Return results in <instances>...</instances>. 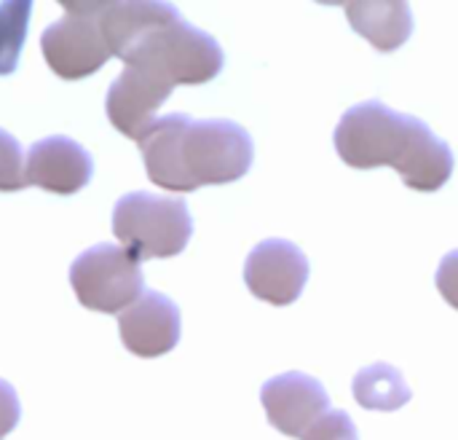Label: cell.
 <instances>
[{
	"mask_svg": "<svg viewBox=\"0 0 458 440\" xmlns=\"http://www.w3.org/2000/svg\"><path fill=\"white\" fill-rule=\"evenodd\" d=\"M113 234L131 258L164 261L188 247L193 237V218L185 199L131 191L115 202Z\"/></svg>",
	"mask_w": 458,
	"mask_h": 440,
	"instance_id": "cell-4",
	"label": "cell"
},
{
	"mask_svg": "<svg viewBox=\"0 0 458 440\" xmlns=\"http://www.w3.org/2000/svg\"><path fill=\"white\" fill-rule=\"evenodd\" d=\"M137 142L150 183L174 194L236 183L255 161L250 132L228 118L193 121L188 113H169L156 118Z\"/></svg>",
	"mask_w": 458,
	"mask_h": 440,
	"instance_id": "cell-1",
	"label": "cell"
},
{
	"mask_svg": "<svg viewBox=\"0 0 458 440\" xmlns=\"http://www.w3.org/2000/svg\"><path fill=\"white\" fill-rule=\"evenodd\" d=\"M352 390L357 403L368 411H397L413 398L403 374L389 363H373L362 368L354 376Z\"/></svg>",
	"mask_w": 458,
	"mask_h": 440,
	"instance_id": "cell-13",
	"label": "cell"
},
{
	"mask_svg": "<svg viewBox=\"0 0 458 440\" xmlns=\"http://www.w3.org/2000/svg\"><path fill=\"white\" fill-rule=\"evenodd\" d=\"M19 419H21V406H19L16 390L0 379V440L16 430Z\"/></svg>",
	"mask_w": 458,
	"mask_h": 440,
	"instance_id": "cell-17",
	"label": "cell"
},
{
	"mask_svg": "<svg viewBox=\"0 0 458 440\" xmlns=\"http://www.w3.org/2000/svg\"><path fill=\"white\" fill-rule=\"evenodd\" d=\"M335 151L354 169L394 167L413 191H437L454 175V151L421 118L378 99L349 108L335 126Z\"/></svg>",
	"mask_w": 458,
	"mask_h": 440,
	"instance_id": "cell-2",
	"label": "cell"
},
{
	"mask_svg": "<svg viewBox=\"0 0 458 440\" xmlns=\"http://www.w3.org/2000/svg\"><path fill=\"white\" fill-rule=\"evenodd\" d=\"M244 282L255 298L271 306H290L309 282V258L287 239H266L247 255Z\"/></svg>",
	"mask_w": 458,
	"mask_h": 440,
	"instance_id": "cell-7",
	"label": "cell"
},
{
	"mask_svg": "<svg viewBox=\"0 0 458 440\" xmlns=\"http://www.w3.org/2000/svg\"><path fill=\"white\" fill-rule=\"evenodd\" d=\"M24 188V151L13 134L0 129V191Z\"/></svg>",
	"mask_w": 458,
	"mask_h": 440,
	"instance_id": "cell-15",
	"label": "cell"
},
{
	"mask_svg": "<svg viewBox=\"0 0 458 440\" xmlns=\"http://www.w3.org/2000/svg\"><path fill=\"white\" fill-rule=\"evenodd\" d=\"M301 440H360V433L346 411H325Z\"/></svg>",
	"mask_w": 458,
	"mask_h": 440,
	"instance_id": "cell-16",
	"label": "cell"
},
{
	"mask_svg": "<svg viewBox=\"0 0 458 440\" xmlns=\"http://www.w3.org/2000/svg\"><path fill=\"white\" fill-rule=\"evenodd\" d=\"M64 16L40 35V51L54 75L81 81L105 67L110 51L105 46L94 0H62Z\"/></svg>",
	"mask_w": 458,
	"mask_h": 440,
	"instance_id": "cell-6",
	"label": "cell"
},
{
	"mask_svg": "<svg viewBox=\"0 0 458 440\" xmlns=\"http://www.w3.org/2000/svg\"><path fill=\"white\" fill-rule=\"evenodd\" d=\"M346 16L352 30L370 40L381 54L403 48L413 32V13L408 3H349Z\"/></svg>",
	"mask_w": 458,
	"mask_h": 440,
	"instance_id": "cell-12",
	"label": "cell"
},
{
	"mask_svg": "<svg viewBox=\"0 0 458 440\" xmlns=\"http://www.w3.org/2000/svg\"><path fill=\"white\" fill-rule=\"evenodd\" d=\"M94 161L89 151L62 134L38 140L24 153V185H38L56 196H72L89 185Z\"/></svg>",
	"mask_w": 458,
	"mask_h": 440,
	"instance_id": "cell-10",
	"label": "cell"
},
{
	"mask_svg": "<svg viewBox=\"0 0 458 440\" xmlns=\"http://www.w3.org/2000/svg\"><path fill=\"white\" fill-rule=\"evenodd\" d=\"M70 285L81 306L121 315L145 293L140 261L118 245H94L70 263Z\"/></svg>",
	"mask_w": 458,
	"mask_h": 440,
	"instance_id": "cell-5",
	"label": "cell"
},
{
	"mask_svg": "<svg viewBox=\"0 0 458 440\" xmlns=\"http://www.w3.org/2000/svg\"><path fill=\"white\" fill-rule=\"evenodd\" d=\"M182 320L177 304L156 290H145L118 317V333L123 347L137 358H161L180 341Z\"/></svg>",
	"mask_w": 458,
	"mask_h": 440,
	"instance_id": "cell-11",
	"label": "cell"
},
{
	"mask_svg": "<svg viewBox=\"0 0 458 440\" xmlns=\"http://www.w3.org/2000/svg\"><path fill=\"white\" fill-rule=\"evenodd\" d=\"M172 83L158 78L156 73L126 65L123 73L110 83L105 97V113L107 121L129 140H140L145 129L156 121L158 108L169 99Z\"/></svg>",
	"mask_w": 458,
	"mask_h": 440,
	"instance_id": "cell-8",
	"label": "cell"
},
{
	"mask_svg": "<svg viewBox=\"0 0 458 440\" xmlns=\"http://www.w3.org/2000/svg\"><path fill=\"white\" fill-rule=\"evenodd\" d=\"M30 16H32L30 0L0 3V75H11L16 70L24 48Z\"/></svg>",
	"mask_w": 458,
	"mask_h": 440,
	"instance_id": "cell-14",
	"label": "cell"
},
{
	"mask_svg": "<svg viewBox=\"0 0 458 440\" xmlns=\"http://www.w3.org/2000/svg\"><path fill=\"white\" fill-rule=\"evenodd\" d=\"M260 403L271 427L287 438H301L325 411H330V398L322 382L301 371L268 379L260 390Z\"/></svg>",
	"mask_w": 458,
	"mask_h": 440,
	"instance_id": "cell-9",
	"label": "cell"
},
{
	"mask_svg": "<svg viewBox=\"0 0 458 440\" xmlns=\"http://www.w3.org/2000/svg\"><path fill=\"white\" fill-rule=\"evenodd\" d=\"M121 59L156 73L172 86L209 83L225 65L220 43L185 22L172 3H161V11L140 30Z\"/></svg>",
	"mask_w": 458,
	"mask_h": 440,
	"instance_id": "cell-3",
	"label": "cell"
}]
</instances>
